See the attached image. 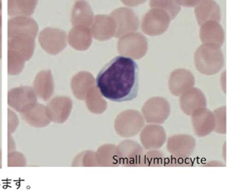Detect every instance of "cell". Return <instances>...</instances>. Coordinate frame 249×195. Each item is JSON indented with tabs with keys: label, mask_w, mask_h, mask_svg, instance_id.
Here are the masks:
<instances>
[{
	"label": "cell",
	"mask_w": 249,
	"mask_h": 195,
	"mask_svg": "<svg viewBox=\"0 0 249 195\" xmlns=\"http://www.w3.org/2000/svg\"><path fill=\"white\" fill-rule=\"evenodd\" d=\"M191 122L197 137L204 138L214 131L215 118L213 112L205 107H200L191 114Z\"/></svg>",
	"instance_id": "obj_9"
},
{
	"label": "cell",
	"mask_w": 249,
	"mask_h": 195,
	"mask_svg": "<svg viewBox=\"0 0 249 195\" xmlns=\"http://www.w3.org/2000/svg\"><path fill=\"white\" fill-rule=\"evenodd\" d=\"M96 87L105 99L115 103L132 101L139 94V66L133 58L118 55L98 74Z\"/></svg>",
	"instance_id": "obj_1"
},
{
	"label": "cell",
	"mask_w": 249,
	"mask_h": 195,
	"mask_svg": "<svg viewBox=\"0 0 249 195\" xmlns=\"http://www.w3.org/2000/svg\"><path fill=\"white\" fill-rule=\"evenodd\" d=\"M213 113L215 118L214 131L217 133L226 134V106L216 108Z\"/></svg>",
	"instance_id": "obj_19"
},
{
	"label": "cell",
	"mask_w": 249,
	"mask_h": 195,
	"mask_svg": "<svg viewBox=\"0 0 249 195\" xmlns=\"http://www.w3.org/2000/svg\"><path fill=\"white\" fill-rule=\"evenodd\" d=\"M101 21L98 22L95 28V36L100 40H107L113 36L114 33V22L108 17H101Z\"/></svg>",
	"instance_id": "obj_16"
},
{
	"label": "cell",
	"mask_w": 249,
	"mask_h": 195,
	"mask_svg": "<svg viewBox=\"0 0 249 195\" xmlns=\"http://www.w3.org/2000/svg\"><path fill=\"white\" fill-rule=\"evenodd\" d=\"M171 106L169 102L161 97L148 99L142 107V115L149 124H162L169 118Z\"/></svg>",
	"instance_id": "obj_4"
},
{
	"label": "cell",
	"mask_w": 249,
	"mask_h": 195,
	"mask_svg": "<svg viewBox=\"0 0 249 195\" xmlns=\"http://www.w3.org/2000/svg\"><path fill=\"white\" fill-rule=\"evenodd\" d=\"M196 146L195 138L188 134H177L170 137L166 148L172 157L178 159H188L194 153Z\"/></svg>",
	"instance_id": "obj_5"
},
{
	"label": "cell",
	"mask_w": 249,
	"mask_h": 195,
	"mask_svg": "<svg viewBox=\"0 0 249 195\" xmlns=\"http://www.w3.org/2000/svg\"><path fill=\"white\" fill-rule=\"evenodd\" d=\"M193 75L186 70H178L173 72L170 80V90L175 96H180L194 86Z\"/></svg>",
	"instance_id": "obj_12"
},
{
	"label": "cell",
	"mask_w": 249,
	"mask_h": 195,
	"mask_svg": "<svg viewBox=\"0 0 249 195\" xmlns=\"http://www.w3.org/2000/svg\"><path fill=\"white\" fill-rule=\"evenodd\" d=\"M145 126V120L138 110L127 109L117 116L114 130L119 137L130 138L139 134Z\"/></svg>",
	"instance_id": "obj_2"
},
{
	"label": "cell",
	"mask_w": 249,
	"mask_h": 195,
	"mask_svg": "<svg viewBox=\"0 0 249 195\" xmlns=\"http://www.w3.org/2000/svg\"><path fill=\"white\" fill-rule=\"evenodd\" d=\"M197 69L202 74H213L224 65V59L218 46L207 44L197 50L196 54Z\"/></svg>",
	"instance_id": "obj_3"
},
{
	"label": "cell",
	"mask_w": 249,
	"mask_h": 195,
	"mask_svg": "<svg viewBox=\"0 0 249 195\" xmlns=\"http://www.w3.org/2000/svg\"><path fill=\"white\" fill-rule=\"evenodd\" d=\"M98 163L100 166H119V163L117 146L113 144H106L100 146L96 153Z\"/></svg>",
	"instance_id": "obj_15"
},
{
	"label": "cell",
	"mask_w": 249,
	"mask_h": 195,
	"mask_svg": "<svg viewBox=\"0 0 249 195\" xmlns=\"http://www.w3.org/2000/svg\"><path fill=\"white\" fill-rule=\"evenodd\" d=\"M164 155L157 150L144 153L142 166H161L164 164Z\"/></svg>",
	"instance_id": "obj_18"
},
{
	"label": "cell",
	"mask_w": 249,
	"mask_h": 195,
	"mask_svg": "<svg viewBox=\"0 0 249 195\" xmlns=\"http://www.w3.org/2000/svg\"><path fill=\"white\" fill-rule=\"evenodd\" d=\"M114 14H116L115 17L119 24L116 36H121L123 34L136 30L138 28V20L133 12L121 9L115 12Z\"/></svg>",
	"instance_id": "obj_13"
},
{
	"label": "cell",
	"mask_w": 249,
	"mask_h": 195,
	"mask_svg": "<svg viewBox=\"0 0 249 195\" xmlns=\"http://www.w3.org/2000/svg\"><path fill=\"white\" fill-rule=\"evenodd\" d=\"M140 141L144 149L158 150L166 143V131L160 124H148L141 130Z\"/></svg>",
	"instance_id": "obj_8"
},
{
	"label": "cell",
	"mask_w": 249,
	"mask_h": 195,
	"mask_svg": "<svg viewBox=\"0 0 249 195\" xmlns=\"http://www.w3.org/2000/svg\"><path fill=\"white\" fill-rule=\"evenodd\" d=\"M206 166H224L223 163L218 162V161H212V162L208 163Z\"/></svg>",
	"instance_id": "obj_20"
},
{
	"label": "cell",
	"mask_w": 249,
	"mask_h": 195,
	"mask_svg": "<svg viewBox=\"0 0 249 195\" xmlns=\"http://www.w3.org/2000/svg\"><path fill=\"white\" fill-rule=\"evenodd\" d=\"M200 33V37L204 42H211V44H217L219 47L224 42V31L217 22L205 23L201 28Z\"/></svg>",
	"instance_id": "obj_14"
},
{
	"label": "cell",
	"mask_w": 249,
	"mask_h": 195,
	"mask_svg": "<svg viewBox=\"0 0 249 195\" xmlns=\"http://www.w3.org/2000/svg\"><path fill=\"white\" fill-rule=\"evenodd\" d=\"M170 18L163 12L153 10L145 16L142 22V30L150 36L160 35L167 29Z\"/></svg>",
	"instance_id": "obj_10"
},
{
	"label": "cell",
	"mask_w": 249,
	"mask_h": 195,
	"mask_svg": "<svg viewBox=\"0 0 249 195\" xmlns=\"http://www.w3.org/2000/svg\"><path fill=\"white\" fill-rule=\"evenodd\" d=\"M147 39L139 33H130L119 42V51L123 55L139 59L147 53Z\"/></svg>",
	"instance_id": "obj_7"
},
{
	"label": "cell",
	"mask_w": 249,
	"mask_h": 195,
	"mask_svg": "<svg viewBox=\"0 0 249 195\" xmlns=\"http://www.w3.org/2000/svg\"><path fill=\"white\" fill-rule=\"evenodd\" d=\"M207 101L205 94L198 89H191L181 94L180 107L186 115L191 116L195 111L200 107H205Z\"/></svg>",
	"instance_id": "obj_11"
},
{
	"label": "cell",
	"mask_w": 249,
	"mask_h": 195,
	"mask_svg": "<svg viewBox=\"0 0 249 195\" xmlns=\"http://www.w3.org/2000/svg\"><path fill=\"white\" fill-rule=\"evenodd\" d=\"M119 163L123 166H142L143 148L133 140H124L117 146Z\"/></svg>",
	"instance_id": "obj_6"
},
{
	"label": "cell",
	"mask_w": 249,
	"mask_h": 195,
	"mask_svg": "<svg viewBox=\"0 0 249 195\" xmlns=\"http://www.w3.org/2000/svg\"><path fill=\"white\" fill-rule=\"evenodd\" d=\"M87 105L92 113H96V114L105 113L108 108L107 102L105 100L98 89L97 90L92 92V94L89 95L87 99Z\"/></svg>",
	"instance_id": "obj_17"
}]
</instances>
